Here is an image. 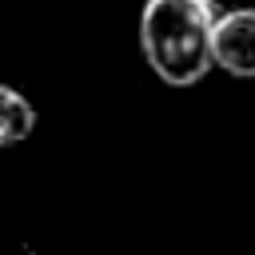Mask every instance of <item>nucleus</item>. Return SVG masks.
<instances>
[{
	"label": "nucleus",
	"mask_w": 255,
	"mask_h": 255,
	"mask_svg": "<svg viewBox=\"0 0 255 255\" xmlns=\"http://www.w3.org/2000/svg\"><path fill=\"white\" fill-rule=\"evenodd\" d=\"M36 108L12 84H0V147H16L36 131Z\"/></svg>",
	"instance_id": "nucleus-3"
},
{
	"label": "nucleus",
	"mask_w": 255,
	"mask_h": 255,
	"mask_svg": "<svg viewBox=\"0 0 255 255\" xmlns=\"http://www.w3.org/2000/svg\"><path fill=\"white\" fill-rule=\"evenodd\" d=\"M211 64L227 76L255 80V8L219 12L211 24Z\"/></svg>",
	"instance_id": "nucleus-2"
},
{
	"label": "nucleus",
	"mask_w": 255,
	"mask_h": 255,
	"mask_svg": "<svg viewBox=\"0 0 255 255\" xmlns=\"http://www.w3.org/2000/svg\"><path fill=\"white\" fill-rule=\"evenodd\" d=\"M219 16L215 0H147L139 16V48L147 68L171 84H199L211 64V24Z\"/></svg>",
	"instance_id": "nucleus-1"
}]
</instances>
